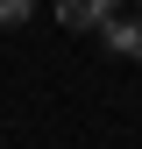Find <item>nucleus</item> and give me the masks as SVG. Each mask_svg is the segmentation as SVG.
Listing matches in <instances>:
<instances>
[{
	"label": "nucleus",
	"instance_id": "1",
	"mask_svg": "<svg viewBox=\"0 0 142 149\" xmlns=\"http://www.w3.org/2000/svg\"><path fill=\"white\" fill-rule=\"evenodd\" d=\"M114 7H128V0H57V22L85 36V29H100V22H106Z\"/></svg>",
	"mask_w": 142,
	"mask_h": 149
},
{
	"label": "nucleus",
	"instance_id": "4",
	"mask_svg": "<svg viewBox=\"0 0 142 149\" xmlns=\"http://www.w3.org/2000/svg\"><path fill=\"white\" fill-rule=\"evenodd\" d=\"M135 57H142V0H135Z\"/></svg>",
	"mask_w": 142,
	"mask_h": 149
},
{
	"label": "nucleus",
	"instance_id": "3",
	"mask_svg": "<svg viewBox=\"0 0 142 149\" xmlns=\"http://www.w3.org/2000/svg\"><path fill=\"white\" fill-rule=\"evenodd\" d=\"M29 14H36V0H0V29H22Z\"/></svg>",
	"mask_w": 142,
	"mask_h": 149
},
{
	"label": "nucleus",
	"instance_id": "2",
	"mask_svg": "<svg viewBox=\"0 0 142 149\" xmlns=\"http://www.w3.org/2000/svg\"><path fill=\"white\" fill-rule=\"evenodd\" d=\"M100 36H106V50H121V57H135V14H106V22H100Z\"/></svg>",
	"mask_w": 142,
	"mask_h": 149
}]
</instances>
